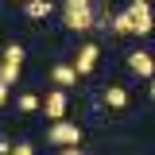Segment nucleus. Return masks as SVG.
Instances as JSON below:
<instances>
[{
    "instance_id": "nucleus-14",
    "label": "nucleus",
    "mask_w": 155,
    "mask_h": 155,
    "mask_svg": "<svg viewBox=\"0 0 155 155\" xmlns=\"http://www.w3.org/2000/svg\"><path fill=\"white\" fill-rule=\"evenodd\" d=\"M66 12H93V0H66Z\"/></svg>"
},
{
    "instance_id": "nucleus-7",
    "label": "nucleus",
    "mask_w": 155,
    "mask_h": 155,
    "mask_svg": "<svg viewBox=\"0 0 155 155\" xmlns=\"http://www.w3.org/2000/svg\"><path fill=\"white\" fill-rule=\"evenodd\" d=\"M66 27H70V31H93L97 27V16L93 12H66Z\"/></svg>"
},
{
    "instance_id": "nucleus-15",
    "label": "nucleus",
    "mask_w": 155,
    "mask_h": 155,
    "mask_svg": "<svg viewBox=\"0 0 155 155\" xmlns=\"http://www.w3.org/2000/svg\"><path fill=\"white\" fill-rule=\"evenodd\" d=\"M12 155H35V147H31V143H16V147H12Z\"/></svg>"
},
{
    "instance_id": "nucleus-17",
    "label": "nucleus",
    "mask_w": 155,
    "mask_h": 155,
    "mask_svg": "<svg viewBox=\"0 0 155 155\" xmlns=\"http://www.w3.org/2000/svg\"><path fill=\"white\" fill-rule=\"evenodd\" d=\"M62 155H85L81 147H62Z\"/></svg>"
},
{
    "instance_id": "nucleus-20",
    "label": "nucleus",
    "mask_w": 155,
    "mask_h": 155,
    "mask_svg": "<svg viewBox=\"0 0 155 155\" xmlns=\"http://www.w3.org/2000/svg\"><path fill=\"white\" fill-rule=\"evenodd\" d=\"M19 4H27V0H19Z\"/></svg>"
},
{
    "instance_id": "nucleus-5",
    "label": "nucleus",
    "mask_w": 155,
    "mask_h": 155,
    "mask_svg": "<svg viewBox=\"0 0 155 155\" xmlns=\"http://www.w3.org/2000/svg\"><path fill=\"white\" fill-rule=\"evenodd\" d=\"M128 70L140 78H155V58L147 54V51H132L128 54Z\"/></svg>"
},
{
    "instance_id": "nucleus-3",
    "label": "nucleus",
    "mask_w": 155,
    "mask_h": 155,
    "mask_svg": "<svg viewBox=\"0 0 155 155\" xmlns=\"http://www.w3.org/2000/svg\"><path fill=\"white\" fill-rule=\"evenodd\" d=\"M128 101H132V97H128L124 85H105V93H101V105H105L109 113H124V109H128Z\"/></svg>"
},
{
    "instance_id": "nucleus-11",
    "label": "nucleus",
    "mask_w": 155,
    "mask_h": 155,
    "mask_svg": "<svg viewBox=\"0 0 155 155\" xmlns=\"http://www.w3.org/2000/svg\"><path fill=\"white\" fill-rule=\"evenodd\" d=\"M16 109H19V113H39V109H43V101H39V93H19Z\"/></svg>"
},
{
    "instance_id": "nucleus-18",
    "label": "nucleus",
    "mask_w": 155,
    "mask_h": 155,
    "mask_svg": "<svg viewBox=\"0 0 155 155\" xmlns=\"http://www.w3.org/2000/svg\"><path fill=\"white\" fill-rule=\"evenodd\" d=\"M4 101H8V85L0 81V105H4Z\"/></svg>"
},
{
    "instance_id": "nucleus-2",
    "label": "nucleus",
    "mask_w": 155,
    "mask_h": 155,
    "mask_svg": "<svg viewBox=\"0 0 155 155\" xmlns=\"http://www.w3.org/2000/svg\"><path fill=\"white\" fill-rule=\"evenodd\" d=\"M47 140L58 143V147H78V143H81V128H78L74 120H58V124H51Z\"/></svg>"
},
{
    "instance_id": "nucleus-13",
    "label": "nucleus",
    "mask_w": 155,
    "mask_h": 155,
    "mask_svg": "<svg viewBox=\"0 0 155 155\" xmlns=\"http://www.w3.org/2000/svg\"><path fill=\"white\" fill-rule=\"evenodd\" d=\"M16 78H19V66H12V62H4V66H0V81H4V85H12Z\"/></svg>"
},
{
    "instance_id": "nucleus-12",
    "label": "nucleus",
    "mask_w": 155,
    "mask_h": 155,
    "mask_svg": "<svg viewBox=\"0 0 155 155\" xmlns=\"http://www.w3.org/2000/svg\"><path fill=\"white\" fill-rule=\"evenodd\" d=\"M4 62H12V66H23V47H19V43H8V47H4Z\"/></svg>"
},
{
    "instance_id": "nucleus-19",
    "label": "nucleus",
    "mask_w": 155,
    "mask_h": 155,
    "mask_svg": "<svg viewBox=\"0 0 155 155\" xmlns=\"http://www.w3.org/2000/svg\"><path fill=\"white\" fill-rule=\"evenodd\" d=\"M147 97H151V101H155V78H151V85H147Z\"/></svg>"
},
{
    "instance_id": "nucleus-4",
    "label": "nucleus",
    "mask_w": 155,
    "mask_h": 155,
    "mask_svg": "<svg viewBox=\"0 0 155 155\" xmlns=\"http://www.w3.org/2000/svg\"><path fill=\"white\" fill-rule=\"evenodd\" d=\"M97 58H101V47H97V43H85V47H78V62H74V70H78L81 78H85V74H93Z\"/></svg>"
},
{
    "instance_id": "nucleus-1",
    "label": "nucleus",
    "mask_w": 155,
    "mask_h": 155,
    "mask_svg": "<svg viewBox=\"0 0 155 155\" xmlns=\"http://www.w3.org/2000/svg\"><path fill=\"white\" fill-rule=\"evenodd\" d=\"M128 16H132V31L136 35H151L155 31V16H151V4L147 0H132L128 4Z\"/></svg>"
},
{
    "instance_id": "nucleus-10",
    "label": "nucleus",
    "mask_w": 155,
    "mask_h": 155,
    "mask_svg": "<svg viewBox=\"0 0 155 155\" xmlns=\"http://www.w3.org/2000/svg\"><path fill=\"white\" fill-rule=\"evenodd\" d=\"M109 27H113L116 35H136V31H132V16H128V8H124L120 16H113V23H109Z\"/></svg>"
},
{
    "instance_id": "nucleus-9",
    "label": "nucleus",
    "mask_w": 155,
    "mask_h": 155,
    "mask_svg": "<svg viewBox=\"0 0 155 155\" xmlns=\"http://www.w3.org/2000/svg\"><path fill=\"white\" fill-rule=\"evenodd\" d=\"M23 12H27V19H47L51 16V0H27Z\"/></svg>"
},
{
    "instance_id": "nucleus-8",
    "label": "nucleus",
    "mask_w": 155,
    "mask_h": 155,
    "mask_svg": "<svg viewBox=\"0 0 155 155\" xmlns=\"http://www.w3.org/2000/svg\"><path fill=\"white\" fill-rule=\"evenodd\" d=\"M51 78H54V85H58V89H70V85H78V78H81V74H78L70 62H58L54 70H51Z\"/></svg>"
},
{
    "instance_id": "nucleus-16",
    "label": "nucleus",
    "mask_w": 155,
    "mask_h": 155,
    "mask_svg": "<svg viewBox=\"0 0 155 155\" xmlns=\"http://www.w3.org/2000/svg\"><path fill=\"white\" fill-rule=\"evenodd\" d=\"M0 155H12V143L8 140H0Z\"/></svg>"
},
{
    "instance_id": "nucleus-6",
    "label": "nucleus",
    "mask_w": 155,
    "mask_h": 155,
    "mask_svg": "<svg viewBox=\"0 0 155 155\" xmlns=\"http://www.w3.org/2000/svg\"><path fill=\"white\" fill-rule=\"evenodd\" d=\"M43 109H47V116H51V120H66V93H62V89H51V93H47V101H43Z\"/></svg>"
}]
</instances>
